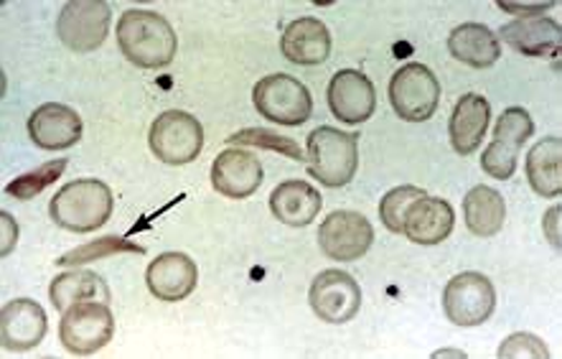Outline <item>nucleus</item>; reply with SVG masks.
<instances>
[{"label": "nucleus", "mask_w": 562, "mask_h": 359, "mask_svg": "<svg viewBox=\"0 0 562 359\" xmlns=\"http://www.w3.org/2000/svg\"><path fill=\"white\" fill-rule=\"evenodd\" d=\"M117 49L135 67L160 69L176 59L179 38L164 15L133 8L120 15Z\"/></svg>", "instance_id": "obj_1"}, {"label": "nucleus", "mask_w": 562, "mask_h": 359, "mask_svg": "<svg viewBox=\"0 0 562 359\" xmlns=\"http://www.w3.org/2000/svg\"><path fill=\"white\" fill-rule=\"evenodd\" d=\"M115 210V199L104 181L100 179H77L64 183L49 202L52 220L69 233H94L108 225Z\"/></svg>", "instance_id": "obj_2"}, {"label": "nucleus", "mask_w": 562, "mask_h": 359, "mask_svg": "<svg viewBox=\"0 0 562 359\" xmlns=\"http://www.w3.org/2000/svg\"><path fill=\"white\" fill-rule=\"evenodd\" d=\"M311 177L328 189L347 187L359 169V135L339 127H316L306 143Z\"/></svg>", "instance_id": "obj_3"}, {"label": "nucleus", "mask_w": 562, "mask_h": 359, "mask_svg": "<svg viewBox=\"0 0 562 359\" xmlns=\"http://www.w3.org/2000/svg\"><path fill=\"white\" fill-rule=\"evenodd\" d=\"M115 334V316L104 301H79L61 311L59 341L69 355H94L110 345Z\"/></svg>", "instance_id": "obj_4"}, {"label": "nucleus", "mask_w": 562, "mask_h": 359, "mask_svg": "<svg viewBox=\"0 0 562 359\" xmlns=\"http://www.w3.org/2000/svg\"><path fill=\"white\" fill-rule=\"evenodd\" d=\"M255 110L276 125H303L313 113L311 90L291 75L262 77L252 90Z\"/></svg>", "instance_id": "obj_5"}, {"label": "nucleus", "mask_w": 562, "mask_h": 359, "mask_svg": "<svg viewBox=\"0 0 562 359\" xmlns=\"http://www.w3.org/2000/svg\"><path fill=\"white\" fill-rule=\"evenodd\" d=\"M150 150L168 166H187L196 161L204 148V127L194 115L183 110L160 113L148 133Z\"/></svg>", "instance_id": "obj_6"}, {"label": "nucleus", "mask_w": 562, "mask_h": 359, "mask_svg": "<svg viewBox=\"0 0 562 359\" xmlns=\"http://www.w3.org/2000/svg\"><path fill=\"white\" fill-rule=\"evenodd\" d=\"M496 308L494 283L484 273L465 270L453 276L443 289V311L446 318L456 326H481L492 318Z\"/></svg>", "instance_id": "obj_7"}, {"label": "nucleus", "mask_w": 562, "mask_h": 359, "mask_svg": "<svg viewBox=\"0 0 562 359\" xmlns=\"http://www.w3.org/2000/svg\"><path fill=\"white\" fill-rule=\"evenodd\" d=\"M390 102L395 113L407 123L430 120L440 102V85L432 69L420 61L400 67L390 79Z\"/></svg>", "instance_id": "obj_8"}, {"label": "nucleus", "mask_w": 562, "mask_h": 359, "mask_svg": "<svg viewBox=\"0 0 562 359\" xmlns=\"http://www.w3.org/2000/svg\"><path fill=\"white\" fill-rule=\"evenodd\" d=\"M112 21L110 3L104 0H71L59 11L56 19V36L67 49L77 54H90L100 49L108 38Z\"/></svg>", "instance_id": "obj_9"}, {"label": "nucleus", "mask_w": 562, "mask_h": 359, "mask_svg": "<svg viewBox=\"0 0 562 359\" xmlns=\"http://www.w3.org/2000/svg\"><path fill=\"white\" fill-rule=\"evenodd\" d=\"M535 133V120L525 108L504 110L502 117L494 125V141L488 143L484 158H481V169L492 179L507 181L517 171L519 150L525 148L529 135Z\"/></svg>", "instance_id": "obj_10"}, {"label": "nucleus", "mask_w": 562, "mask_h": 359, "mask_svg": "<svg viewBox=\"0 0 562 359\" xmlns=\"http://www.w3.org/2000/svg\"><path fill=\"white\" fill-rule=\"evenodd\" d=\"M308 303L324 324H347L359 314L361 289L355 276L339 268H328L313 278Z\"/></svg>", "instance_id": "obj_11"}, {"label": "nucleus", "mask_w": 562, "mask_h": 359, "mask_svg": "<svg viewBox=\"0 0 562 359\" xmlns=\"http://www.w3.org/2000/svg\"><path fill=\"white\" fill-rule=\"evenodd\" d=\"M374 243V229L359 212H331L318 227V245L326 258L336 262H355L364 258Z\"/></svg>", "instance_id": "obj_12"}, {"label": "nucleus", "mask_w": 562, "mask_h": 359, "mask_svg": "<svg viewBox=\"0 0 562 359\" xmlns=\"http://www.w3.org/2000/svg\"><path fill=\"white\" fill-rule=\"evenodd\" d=\"M326 98L334 117L349 125L367 123L376 108V92L372 79L357 69L336 71L331 82H328Z\"/></svg>", "instance_id": "obj_13"}, {"label": "nucleus", "mask_w": 562, "mask_h": 359, "mask_svg": "<svg viewBox=\"0 0 562 359\" xmlns=\"http://www.w3.org/2000/svg\"><path fill=\"white\" fill-rule=\"evenodd\" d=\"M262 161L245 148H227L214 158L212 187L227 199H247L262 187Z\"/></svg>", "instance_id": "obj_14"}, {"label": "nucleus", "mask_w": 562, "mask_h": 359, "mask_svg": "<svg viewBox=\"0 0 562 359\" xmlns=\"http://www.w3.org/2000/svg\"><path fill=\"white\" fill-rule=\"evenodd\" d=\"M49 329L46 311L31 299H13L0 311V341L8 352H29L38 347Z\"/></svg>", "instance_id": "obj_15"}, {"label": "nucleus", "mask_w": 562, "mask_h": 359, "mask_svg": "<svg viewBox=\"0 0 562 359\" xmlns=\"http://www.w3.org/2000/svg\"><path fill=\"white\" fill-rule=\"evenodd\" d=\"M85 125L77 110L61 102H44L29 117V135L38 148L61 150L82 141Z\"/></svg>", "instance_id": "obj_16"}, {"label": "nucleus", "mask_w": 562, "mask_h": 359, "mask_svg": "<svg viewBox=\"0 0 562 359\" xmlns=\"http://www.w3.org/2000/svg\"><path fill=\"white\" fill-rule=\"evenodd\" d=\"M496 38L507 42L512 49L525 54V57L548 59V57H558L562 31L555 19H550L548 13H540V15H521V19L504 23Z\"/></svg>", "instance_id": "obj_17"}, {"label": "nucleus", "mask_w": 562, "mask_h": 359, "mask_svg": "<svg viewBox=\"0 0 562 359\" xmlns=\"http://www.w3.org/2000/svg\"><path fill=\"white\" fill-rule=\"evenodd\" d=\"M146 283L150 293L160 301H183L196 289L199 268L187 253H164L148 266Z\"/></svg>", "instance_id": "obj_18"}, {"label": "nucleus", "mask_w": 562, "mask_h": 359, "mask_svg": "<svg viewBox=\"0 0 562 359\" xmlns=\"http://www.w3.org/2000/svg\"><path fill=\"white\" fill-rule=\"evenodd\" d=\"M280 52L288 61L299 64V67H316L331 54V34H328L326 23L321 19L303 15V19H295L283 29Z\"/></svg>", "instance_id": "obj_19"}, {"label": "nucleus", "mask_w": 562, "mask_h": 359, "mask_svg": "<svg viewBox=\"0 0 562 359\" xmlns=\"http://www.w3.org/2000/svg\"><path fill=\"white\" fill-rule=\"evenodd\" d=\"M488 123H492V105L476 92H465L456 102L451 120H448V138L456 154L471 156L486 138Z\"/></svg>", "instance_id": "obj_20"}, {"label": "nucleus", "mask_w": 562, "mask_h": 359, "mask_svg": "<svg viewBox=\"0 0 562 359\" xmlns=\"http://www.w3.org/2000/svg\"><path fill=\"white\" fill-rule=\"evenodd\" d=\"M321 194L308 181L288 179L270 194V212L288 227H308L321 212Z\"/></svg>", "instance_id": "obj_21"}, {"label": "nucleus", "mask_w": 562, "mask_h": 359, "mask_svg": "<svg viewBox=\"0 0 562 359\" xmlns=\"http://www.w3.org/2000/svg\"><path fill=\"white\" fill-rule=\"evenodd\" d=\"M456 214L446 199L425 197L413 204L405 217L403 235L415 245H438L453 233Z\"/></svg>", "instance_id": "obj_22"}, {"label": "nucleus", "mask_w": 562, "mask_h": 359, "mask_svg": "<svg viewBox=\"0 0 562 359\" xmlns=\"http://www.w3.org/2000/svg\"><path fill=\"white\" fill-rule=\"evenodd\" d=\"M448 52L465 67L486 69L502 57V44L484 23H461L448 36Z\"/></svg>", "instance_id": "obj_23"}, {"label": "nucleus", "mask_w": 562, "mask_h": 359, "mask_svg": "<svg viewBox=\"0 0 562 359\" xmlns=\"http://www.w3.org/2000/svg\"><path fill=\"white\" fill-rule=\"evenodd\" d=\"M525 173L529 187L544 199H555L562 191V141L544 138L527 154Z\"/></svg>", "instance_id": "obj_24"}, {"label": "nucleus", "mask_w": 562, "mask_h": 359, "mask_svg": "<svg viewBox=\"0 0 562 359\" xmlns=\"http://www.w3.org/2000/svg\"><path fill=\"white\" fill-rule=\"evenodd\" d=\"M463 220L471 235L494 237L507 220V202L496 189L479 183L463 199Z\"/></svg>", "instance_id": "obj_25"}, {"label": "nucleus", "mask_w": 562, "mask_h": 359, "mask_svg": "<svg viewBox=\"0 0 562 359\" xmlns=\"http://www.w3.org/2000/svg\"><path fill=\"white\" fill-rule=\"evenodd\" d=\"M49 296L56 311H67L71 303H79V301L110 303V289L108 283H104V278L94 273V270L77 268L54 278Z\"/></svg>", "instance_id": "obj_26"}, {"label": "nucleus", "mask_w": 562, "mask_h": 359, "mask_svg": "<svg viewBox=\"0 0 562 359\" xmlns=\"http://www.w3.org/2000/svg\"><path fill=\"white\" fill-rule=\"evenodd\" d=\"M120 253H146L140 245L131 243V239H123L117 235H108V237H100V239H92V243H87L82 247H75V250L64 253L59 260H56V266L61 268H82L87 262H98L102 258H112V255H120Z\"/></svg>", "instance_id": "obj_27"}, {"label": "nucleus", "mask_w": 562, "mask_h": 359, "mask_svg": "<svg viewBox=\"0 0 562 359\" xmlns=\"http://www.w3.org/2000/svg\"><path fill=\"white\" fill-rule=\"evenodd\" d=\"M229 146H250V148H268L276 150V154L291 158V161L303 164L306 156H303V148L299 146V141L288 138V135H280L276 131H268V127H245L235 135L227 138Z\"/></svg>", "instance_id": "obj_28"}, {"label": "nucleus", "mask_w": 562, "mask_h": 359, "mask_svg": "<svg viewBox=\"0 0 562 359\" xmlns=\"http://www.w3.org/2000/svg\"><path fill=\"white\" fill-rule=\"evenodd\" d=\"M67 171V158H56V161H46L38 169L23 173V177L13 179L5 187V194L19 199V202H31V199L49 189L54 181H59L61 173Z\"/></svg>", "instance_id": "obj_29"}, {"label": "nucleus", "mask_w": 562, "mask_h": 359, "mask_svg": "<svg viewBox=\"0 0 562 359\" xmlns=\"http://www.w3.org/2000/svg\"><path fill=\"white\" fill-rule=\"evenodd\" d=\"M425 197L428 194H425V189H420V187H397V189L387 191L380 202L382 225L387 227L390 233L403 235L407 212L413 210L415 202H420V199H425Z\"/></svg>", "instance_id": "obj_30"}, {"label": "nucleus", "mask_w": 562, "mask_h": 359, "mask_svg": "<svg viewBox=\"0 0 562 359\" xmlns=\"http://www.w3.org/2000/svg\"><path fill=\"white\" fill-rule=\"evenodd\" d=\"M499 357L502 359H507V357L509 359H527V357L550 359V349L540 337H535V334L517 332V334H512V337L502 341Z\"/></svg>", "instance_id": "obj_31"}, {"label": "nucleus", "mask_w": 562, "mask_h": 359, "mask_svg": "<svg viewBox=\"0 0 562 359\" xmlns=\"http://www.w3.org/2000/svg\"><path fill=\"white\" fill-rule=\"evenodd\" d=\"M0 229H3V247H0V255H11V250L15 247V243H19V222H15L11 214L8 212H0Z\"/></svg>", "instance_id": "obj_32"}, {"label": "nucleus", "mask_w": 562, "mask_h": 359, "mask_svg": "<svg viewBox=\"0 0 562 359\" xmlns=\"http://www.w3.org/2000/svg\"><path fill=\"white\" fill-rule=\"evenodd\" d=\"M544 235H548V243H552V247H560V206H552L544 214Z\"/></svg>", "instance_id": "obj_33"}, {"label": "nucleus", "mask_w": 562, "mask_h": 359, "mask_svg": "<svg viewBox=\"0 0 562 359\" xmlns=\"http://www.w3.org/2000/svg\"><path fill=\"white\" fill-rule=\"evenodd\" d=\"M555 3H535V5H517V3H499L502 11L507 13H514L517 19H521V15H540V13H548L550 8Z\"/></svg>", "instance_id": "obj_34"}]
</instances>
